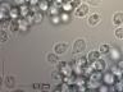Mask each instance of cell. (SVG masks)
Instances as JSON below:
<instances>
[{
  "instance_id": "6da1fadb",
  "label": "cell",
  "mask_w": 123,
  "mask_h": 92,
  "mask_svg": "<svg viewBox=\"0 0 123 92\" xmlns=\"http://www.w3.org/2000/svg\"><path fill=\"white\" fill-rule=\"evenodd\" d=\"M58 69L62 72V74L64 77L73 74V65L71 63H59V68Z\"/></svg>"
},
{
  "instance_id": "836d02e7",
  "label": "cell",
  "mask_w": 123,
  "mask_h": 92,
  "mask_svg": "<svg viewBox=\"0 0 123 92\" xmlns=\"http://www.w3.org/2000/svg\"><path fill=\"white\" fill-rule=\"evenodd\" d=\"M0 40H1V42H5V41L8 40L6 31H1V34H0Z\"/></svg>"
},
{
  "instance_id": "8d00e7d4",
  "label": "cell",
  "mask_w": 123,
  "mask_h": 92,
  "mask_svg": "<svg viewBox=\"0 0 123 92\" xmlns=\"http://www.w3.org/2000/svg\"><path fill=\"white\" fill-rule=\"evenodd\" d=\"M87 3L91 5H96V4H99V0H87Z\"/></svg>"
},
{
  "instance_id": "d6986e66",
  "label": "cell",
  "mask_w": 123,
  "mask_h": 92,
  "mask_svg": "<svg viewBox=\"0 0 123 92\" xmlns=\"http://www.w3.org/2000/svg\"><path fill=\"white\" fill-rule=\"evenodd\" d=\"M63 82L68 83L69 86H72V84H74V83H76V74L73 73V74H71V75H65L64 78H63Z\"/></svg>"
},
{
  "instance_id": "cb8c5ba5",
  "label": "cell",
  "mask_w": 123,
  "mask_h": 92,
  "mask_svg": "<svg viewBox=\"0 0 123 92\" xmlns=\"http://www.w3.org/2000/svg\"><path fill=\"white\" fill-rule=\"evenodd\" d=\"M86 86H87L88 90H91V88H96V90H98L99 86H100V82H95V80L88 79V80H87V83H86Z\"/></svg>"
},
{
  "instance_id": "b9f144b4",
  "label": "cell",
  "mask_w": 123,
  "mask_h": 92,
  "mask_svg": "<svg viewBox=\"0 0 123 92\" xmlns=\"http://www.w3.org/2000/svg\"><path fill=\"white\" fill-rule=\"evenodd\" d=\"M65 1H72L73 3V0H65Z\"/></svg>"
},
{
  "instance_id": "83f0119b",
  "label": "cell",
  "mask_w": 123,
  "mask_h": 92,
  "mask_svg": "<svg viewBox=\"0 0 123 92\" xmlns=\"http://www.w3.org/2000/svg\"><path fill=\"white\" fill-rule=\"evenodd\" d=\"M50 21H51L53 24H59V23L62 22V19H60V14H58V15H51L50 17Z\"/></svg>"
},
{
  "instance_id": "e0dca14e",
  "label": "cell",
  "mask_w": 123,
  "mask_h": 92,
  "mask_svg": "<svg viewBox=\"0 0 123 92\" xmlns=\"http://www.w3.org/2000/svg\"><path fill=\"white\" fill-rule=\"evenodd\" d=\"M113 23L115 26H121L123 23V13H115L113 17Z\"/></svg>"
},
{
  "instance_id": "52a82bcc",
  "label": "cell",
  "mask_w": 123,
  "mask_h": 92,
  "mask_svg": "<svg viewBox=\"0 0 123 92\" xmlns=\"http://www.w3.org/2000/svg\"><path fill=\"white\" fill-rule=\"evenodd\" d=\"M92 64V68H94V70H98V72H104V69H105V61L104 60H100L98 59L96 61H94V63H91Z\"/></svg>"
},
{
  "instance_id": "30bf717a",
  "label": "cell",
  "mask_w": 123,
  "mask_h": 92,
  "mask_svg": "<svg viewBox=\"0 0 123 92\" xmlns=\"http://www.w3.org/2000/svg\"><path fill=\"white\" fill-rule=\"evenodd\" d=\"M48 13H49L50 17H51V15H58V14L62 13V8L58 6V5H55L54 3H51V4H50V8H49Z\"/></svg>"
},
{
  "instance_id": "1f68e13d",
  "label": "cell",
  "mask_w": 123,
  "mask_h": 92,
  "mask_svg": "<svg viewBox=\"0 0 123 92\" xmlns=\"http://www.w3.org/2000/svg\"><path fill=\"white\" fill-rule=\"evenodd\" d=\"M115 37L117 38H123V27H119V28L115 29Z\"/></svg>"
},
{
  "instance_id": "603a6c76",
  "label": "cell",
  "mask_w": 123,
  "mask_h": 92,
  "mask_svg": "<svg viewBox=\"0 0 123 92\" xmlns=\"http://www.w3.org/2000/svg\"><path fill=\"white\" fill-rule=\"evenodd\" d=\"M113 88L115 91H123V78L117 79V82L113 84Z\"/></svg>"
},
{
  "instance_id": "60d3db41",
  "label": "cell",
  "mask_w": 123,
  "mask_h": 92,
  "mask_svg": "<svg viewBox=\"0 0 123 92\" xmlns=\"http://www.w3.org/2000/svg\"><path fill=\"white\" fill-rule=\"evenodd\" d=\"M33 88H35V90H38V88H41V84H38V83H35V84H33Z\"/></svg>"
},
{
  "instance_id": "f35d334b",
  "label": "cell",
  "mask_w": 123,
  "mask_h": 92,
  "mask_svg": "<svg viewBox=\"0 0 123 92\" xmlns=\"http://www.w3.org/2000/svg\"><path fill=\"white\" fill-rule=\"evenodd\" d=\"M73 5H74V9H76L78 5H81V1L80 0H73Z\"/></svg>"
},
{
  "instance_id": "8fae6325",
  "label": "cell",
  "mask_w": 123,
  "mask_h": 92,
  "mask_svg": "<svg viewBox=\"0 0 123 92\" xmlns=\"http://www.w3.org/2000/svg\"><path fill=\"white\" fill-rule=\"evenodd\" d=\"M101 21V18H100V15L99 14H92L88 17V26H96V24H99V22Z\"/></svg>"
},
{
  "instance_id": "ffe728a7",
  "label": "cell",
  "mask_w": 123,
  "mask_h": 92,
  "mask_svg": "<svg viewBox=\"0 0 123 92\" xmlns=\"http://www.w3.org/2000/svg\"><path fill=\"white\" fill-rule=\"evenodd\" d=\"M38 6H40L41 12H48L49 8H50V3L48 0H40V3H38Z\"/></svg>"
},
{
  "instance_id": "ba28073f",
  "label": "cell",
  "mask_w": 123,
  "mask_h": 92,
  "mask_svg": "<svg viewBox=\"0 0 123 92\" xmlns=\"http://www.w3.org/2000/svg\"><path fill=\"white\" fill-rule=\"evenodd\" d=\"M76 65H78V67H86V65L88 64V59L87 58H85L83 55H80V56H76L74 58V61H73Z\"/></svg>"
},
{
  "instance_id": "74e56055",
  "label": "cell",
  "mask_w": 123,
  "mask_h": 92,
  "mask_svg": "<svg viewBox=\"0 0 123 92\" xmlns=\"http://www.w3.org/2000/svg\"><path fill=\"white\" fill-rule=\"evenodd\" d=\"M41 90L49 91V90H50V86H49V84H42V86H41Z\"/></svg>"
},
{
  "instance_id": "4316f807",
  "label": "cell",
  "mask_w": 123,
  "mask_h": 92,
  "mask_svg": "<svg viewBox=\"0 0 123 92\" xmlns=\"http://www.w3.org/2000/svg\"><path fill=\"white\" fill-rule=\"evenodd\" d=\"M60 19H62V22H63V23L69 22V19H71L69 13H67V12H62V13H60Z\"/></svg>"
},
{
  "instance_id": "5bb4252c",
  "label": "cell",
  "mask_w": 123,
  "mask_h": 92,
  "mask_svg": "<svg viewBox=\"0 0 123 92\" xmlns=\"http://www.w3.org/2000/svg\"><path fill=\"white\" fill-rule=\"evenodd\" d=\"M72 10H74V5H73V3L72 1H64L63 5H62V12L71 13Z\"/></svg>"
},
{
  "instance_id": "d6a6232c",
  "label": "cell",
  "mask_w": 123,
  "mask_h": 92,
  "mask_svg": "<svg viewBox=\"0 0 123 92\" xmlns=\"http://www.w3.org/2000/svg\"><path fill=\"white\" fill-rule=\"evenodd\" d=\"M26 19H27V22L30 23V26H32L33 23H35V17H33V14L32 13H30L28 15H27V17H25Z\"/></svg>"
},
{
  "instance_id": "9a60e30c",
  "label": "cell",
  "mask_w": 123,
  "mask_h": 92,
  "mask_svg": "<svg viewBox=\"0 0 123 92\" xmlns=\"http://www.w3.org/2000/svg\"><path fill=\"white\" fill-rule=\"evenodd\" d=\"M67 44H56L54 46V51H55V54H63L67 51Z\"/></svg>"
},
{
  "instance_id": "d590c367",
  "label": "cell",
  "mask_w": 123,
  "mask_h": 92,
  "mask_svg": "<svg viewBox=\"0 0 123 92\" xmlns=\"http://www.w3.org/2000/svg\"><path fill=\"white\" fill-rule=\"evenodd\" d=\"M38 3H40V0H30V5H38Z\"/></svg>"
},
{
  "instance_id": "f546056e",
  "label": "cell",
  "mask_w": 123,
  "mask_h": 92,
  "mask_svg": "<svg viewBox=\"0 0 123 92\" xmlns=\"http://www.w3.org/2000/svg\"><path fill=\"white\" fill-rule=\"evenodd\" d=\"M109 50H110L109 45H101V46H100V49H99V52L104 55V54H109Z\"/></svg>"
},
{
  "instance_id": "8992f818",
  "label": "cell",
  "mask_w": 123,
  "mask_h": 92,
  "mask_svg": "<svg viewBox=\"0 0 123 92\" xmlns=\"http://www.w3.org/2000/svg\"><path fill=\"white\" fill-rule=\"evenodd\" d=\"M109 55H110V59L113 60V61H119V60H121L122 52L119 51L117 47H113V49L109 50Z\"/></svg>"
},
{
  "instance_id": "ac0fdd59",
  "label": "cell",
  "mask_w": 123,
  "mask_h": 92,
  "mask_svg": "<svg viewBox=\"0 0 123 92\" xmlns=\"http://www.w3.org/2000/svg\"><path fill=\"white\" fill-rule=\"evenodd\" d=\"M110 72L113 73V74L117 77L118 79H121V78H123V70L122 69H119L117 65H115V67H111V69H110Z\"/></svg>"
},
{
  "instance_id": "7a4b0ae2",
  "label": "cell",
  "mask_w": 123,
  "mask_h": 92,
  "mask_svg": "<svg viewBox=\"0 0 123 92\" xmlns=\"http://www.w3.org/2000/svg\"><path fill=\"white\" fill-rule=\"evenodd\" d=\"M117 77H115L111 72H105L103 74V83H106L109 86H113V84L117 82Z\"/></svg>"
},
{
  "instance_id": "4dcf8cb0",
  "label": "cell",
  "mask_w": 123,
  "mask_h": 92,
  "mask_svg": "<svg viewBox=\"0 0 123 92\" xmlns=\"http://www.w3.org/2000/svg\"><path fill=\"white\" fill-rule=\"evenodd\" d=\"M98 90L100 91V92H108L110 90V87H109V84H106V83H103V84H100L99 86V88Z\"/></svg>"
},
{
  "instance_id": "7c38bea8",
  "label": "cell",
  "mask_w": 123,
  "mask_h": 92,
  "mask_svg": "<svg viewBox=\"0 0 123 92\" xmlns=\"http://www.w3.org/2000/svg\"><path fill=\"white\" fill-rule=\"evenodd\" d=\"M88 79L95 80V82H101V80H103V72L94 70V72L91 73V75L88 77Z\"/></svg>"
},
{
  "instance_id": "f1b7e54d",
  "label": "cell",
  "mask_w": 123,
  "mask_h": 92,
  "mask_svg": "<svg viewBox=\"0 0 123 92\" xmlns=\"http://www.w3.org/2000/svg\"><path fill=\"white\" fill-rule=\"evenodd\" d=\"M48 60H49L51 64H56L58 61H59V60H58L56 54H49V55H48Z\"/></svg>"
},
{
  "instance_id": "ab89813d",
  "label": "cell",
  "mask_w": 123,
  "mask_h": 92,
  "mask_svg": "<svg viewBox=\"0 0 123 92\" xmlns=\"http://www.w3.org/2000/svg\"><path fill=\"white\" fill-rule=\"evenodd\" d=\"M117 67H118L119 69H122V70H123V60H119V61H118Z\"/></svg>"
},
{
  "instance_id": "3957f363",
  "label": "cell",
  "mask_w": 123,
  "mask_h": 92,
  "mask_svg": "<svg viewBox=\"0 0 123 92\" xmlns=\"http://www.w3.org/2000/svg\"><path fill=\"white\" fill-rule=\"evenodd\" d=\"M87 13H88V6L86 5V4H81V5H78L74 9V15L77 18H82Z\"/></svg>"
},
{
  "instance_id": "7402d4cb",
  "label": "cell",
  "mask_w": 123,
  "mask_h": 92,
  "mask_svg": "<svg viewBox=\"0 0 123 92\" xmlns=\"http://www.w3.org/2000/svg\"><path fill=\"white\" fill-rule=\"evenodd\" d=\"M53 79H55V80H58V82H62V80H63V78H64V75L62 74V72L59 70V69H58V70H55L53 73Z\"/></svg>"
},
{
  "instance_id": "484cf974",
  "label": "cell",
  "mask_w": 123,
  "mask_h": 92,
  "mask_svg": "<svg viewBox=\"0 0 123 92\" xmlns=\"http://www.w3.org/2000/svg\"><path fill=\"white\" fill-rule=\"evenodd\" d=\"M5 84L9 88H12V87H14V84H15V82H14V77H6L5 78Z\"/></svg>"
},
{
  "instance_id": "5b68a950",
  "label": "cell",
  "mask_w": 123,
  "mask_h": 92,
  "mask_svg": "<svg viewBox=\"0 0 123 92\" xmlns=\"http://www.w3.org/2000/svg\"><path fill=\"white\" fill-rule=\"evenodd\" d=\"M28 28H30V23L27 22L26 18L21 17L18 19V29L22 31V32H26V31H28Z\"/></svg>"
},
{
  "instance_id": "277c9868",
  "label": "cell",
  "mask_w": 123,
  "mask_h": 92,
  "mask_svg": "<svg viewBox=\"0 0 123 92\" xmlns=\"http://www.w3.org/2000/svg\"><path fill=\"white\" fill-rule=\"evenodd\" d=\"M86 49V42H85L83 40H77L74 42V45H73V51H74L76 54H80V52H82L83 50Z\"/></svg>"
},
{
  "instance_id": "2e32d148",
  "label": "cell",
  "mask_w": 123,
  "mask_h": 92,
  "mask_svg": "<svg viewBox=\"0 0 123 92\" xmlns=\"http://www.w3.org/2000/svg\"><path fill=\"white\" fill-rule=\"evenodd\" d=\"M88 63H94L98 59H100V52L99 51H90V54L87 55Z\"/></svg>"
},
{
  "instance_id": "9c48e42d",
  "label": "cell",
  "mask_w": 123,
  "mask_h": 92,
  "mask_svg": "<svg viewBox=\"0 0 123 92\" xmlns=\"http://www.w3.org/2000/svg\"><path fill=\"white\" fill-rule=\"evenodd\" d=\"M9 18L10 19H19L21 18V10H19V6H12V9L9 12Z\"/></svg>"
},
{
  "instance_id": "7bdbcfd3",
  "label": "cell",
  "mask_w": 123,
  "mask_h": 92,
  "mask_svg": "<svg viewBox=\"0 0 123 92\" xmlns=\"http://www.w3.org/2000/svg\"><path fill=\"white\" fill-rule=\"evenodd\" d=\"M26 1H27V3H30V0H26Z\"/></svg>"
},
{
  "instance_id": "4fadbf2b",
  "label": "cell",
  "mask_w": 123,
  "mask_h": 92,
  "mask_svg": "<svg viewBox=\"0 0 123 92\" xmlns=\"http://www.w3.org/2000/svg\"><path fill=\"white\" fill-rule=\"evenodd\" d=\"M19 10H21V17H27L30 13H31V9H30V4H23V5L19 6Z\"/></svg>"
},
{
  "instance_id": "44dd1931",
  "label": "cell",
  "mask_w": 123,
  "mask_h": 92,
  "mask_svg": "<svg viewBox=\"0 0 123 92\" xmlns=\"http://www.w3.org/2000/svg\"><path fill=\"white\" fill-rule=\"evenodd\" d=\"M10 23H12V19H10V18L3 19V21H1V31L10 29Z\"/></svg>"
},
{
  "instance_id": "d4e9b609",
  "label": "cell",
  "mask_w": 123,
  "mask_h": 92,
  "mask_svg": "<svg viewBox=\"0 0 123 92\" xmlns=\"http://www.w3.org/2000/svg\"><path fill=\"white\" fill-rule=\"evenodd\" d=\"M33 17H35V23H41V21L44 19V14H42V12H37V13H35L33 14Z\"/></svg>"
},
{
  "instance_id": "e575fe53",
  "label": "cell",
  "mask_w": 123,
  "mask_h": 92,
  "mask_svg": "<svg viewBox=\"0 0 123 92\" xmlns=\"http://www.w3.org/2000/svg\"><path fill=\"white\" fill-rule=\"evenodd\" d=\"M14 1H15V5L17 6H21V5H23V4H27L26 0H14Z\"/></svg>"
}]
</instances>
